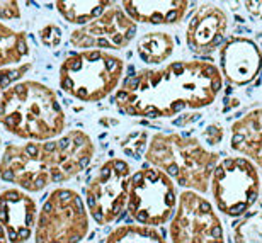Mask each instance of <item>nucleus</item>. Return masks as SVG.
<instances>
[{
  "label": "nucleus",
  "instance_id": "obj_13",
  "mask_svg": "<svg viewBox=\"0 0 262 243\" xmlns=\"http://www.w3.org/2000/svg\"><path fill=\"white\" fill-rule=\"evenodd\" d=\"M230 19L222 7L203 5L189 19L186 28V43L194 55H209L225 43Z\"/></svg>",
  "mask_w": 262,
  "mask_h": 243
},
{
  "label": "nucleus",
  "instance_id": "obj_12",
  "mask_svg": "<svg viewBox=\"0 0 262 243\" xmlns=\"http://www.w3.org/2000/svg\"><path fill=\"white\" fill-rule=\"evenodd\" d=\"M38 213L31 194L15 187L0 192V225L9 243H26L34 235Z\"/></svg>",
  "mask_w": 262,
  "mask_h": 243
},
{
  "label": "nucleus",
  "instance_id": "obj_1",
  "mask_svg": "<svg viewBox=\"0 0 262 243\" xmlns=\"http://www.w3.org/2000/svg\"><path fill=\"white\" fill-rule=\"evenodd\" d=\"M222 73L209 61H174L128 77L114 104L119 113L133 118L165 119L209 105L222 91Z\"/></svg>",
  "mask_w": 262,
  "mask_h": 243
},
{
  "label": "nucleus",
  "instance_id": "obj_23",
  "mask_svg": "<svg viewBox=\"0 0 262 243\" xmlns=\"http://www.w3.org/2000/svg\"><path fill=\"white\" fill-rule=\"evenodd\" d=\"M31 68V63H26V65L15 67V68H5V70H0V99H2V94L7 91L10 85L19 82V78L24 77V73Z\"/></svg>",
  "mask_w": 262,
  "mask_h": 243
},
{
  "label": "nucleus",
  "instance_id": "obj_15",
  "mask_svg": "<svg viewBox=\"0 0 262 243\" xmlns=\"http://www.w3.org/2000/svg\"><path fill=\"white\" fill-rule=\"evenodd\" d=\"M121 9L135 23L150 26H174L184 19L189 9V2L186 0H159V2L124 0L121 2Z\"/></svg>",
  "mask_w": 262,
  "mask_h": 243
},
{
  "label": "nucleus",
  "instance_id": "obj_5",
  "mask_svg": "<svg viewBox=\"0 0 262 243\" xmlns=\"http://www.w3.org/2000/svg\"><path fill=\"white\" fill-rule=\"evenodd\" d=\"M124 73L123 58L107 51L70 53L60 65L58 82L67 96L80 102H99L119 85Z\"/></svg>",
  "mask_w": 262,
  "mask_h": 243
},
{
  "label": "nucleus",
  "instance_id": "obj_28",
  "mask_svg": "<svg viewBox=\"0 0 262 243\" xmlns=\"http://www.w3.org/2000/svg\"><path fill=\"white\" fill-rule=\"evenodd\" d=\"M0 146H2V140H0Z\"/></svg>",
  "mask_w": 262,
  "mask_h": 243
},
{
  "label": "nucleus",
  "instance_id": "obj_22",
  "mask_svg": "<svg viewBox=\"0 0 262 243\" xmlns=\"http://www.w3.org/2000/svg\"><path fill=\"white\" fill-rule=\"evenodd\" d=\"M146 141H148L146 131H131L126 138L121 141V148L128 157L140 160L141 155H143L146 151V148H148Z\"/></svg>",
  "mask_w": 262,
  "mask_h": 243
},
{
  "label": "nucleus",
  "instance_id": "obj_7",
  "mask_svg": "<svg viewBox=\"0 0 262 243\" xmlns=\"http://www.w3.org/2000/svg\"><path fill=\"white\" fill-rule=\"evenodd\" d=\"M177 199L170 177L155 167H143L131 175L126 211L136 223L155 228L172 219Z\"/></svg>",
  "mask_w": 262,
  "mask_h": 243
},
{
  "label": "nucleus",
  "instance_id": "obj_27",
  "mask_svg": "<svg viewBox=\"0 0 262 243\" xmlns=\"http://www.w3.org/2000/svg\"><path fill=\"white\" fill-rule=\"evenodd\" d=\"M0 243H9L7 235H5V231H4V228H2V225H0Z\"/></svg>",
  "mask_w": 262,
  "mask_h": 243
},
{
  "label": "nucleus",
  "instance_id": "obj_19",
  "mask_svg": "<svg viewBox=\"0 0 262 243\" xmlns=\"http://www.w3.org/2000/svg\"><path fill=\"white\" fill-rule=\"evenodd\" d=\"M176 43L170 34L167 33H146L138 39L140 60L146 65H160L172 56Z\"/></svg>",
  "mask_w": 262,
  "mask_h": 243
},
{
  "label": "nucleus",
  "instance_id": "obj_16",
  "mask_svg": "<svg viewBox=\"0 0 262 243\" xmlns=\"http://www.w3.org/2000/svg\"><path fill=\"white\" fill-rule=\"evenodd\" d=\"M232 148L262 168V107L249 111L232 126Z\"/></svg>",
  "mask_w": 262,
  "mask_h": 243
},
{
  "label": "nucleus",
  "instance_id": "obj_21",
  "mask_svg": "<svg viewBox=\"0 0 262 243\" xmlns=\"http://www.w3.org/2000/svg\"><path fill=\"white\" fill-rule=\"evenodd\" d=\"M235 243H262V214L249 213L233 225Z\"/></svg>",
  "mask_w": 262,
  "mask_h": 243
},
{
  "label": "nucleus",
  "instance_id": "obj_6",
  "mask_svg": "<svg viewBox=\"0 0 262 243\" xmlns=\"http://www.w3.org/2000/svg\"><path fill=\"white\" fill-rule=\"evenodd\" d=\"M89 211L80 194L58 187L41 206L34 228V243H78L89 233Z\"/></svg>",
  "mask_w": 262,
  "mask_h": 243
},
{
  "label": "nucleus",
  "instance_id": "obj_3",
  "mask_svg": "<svg viewBox=\"0 0 262 243\" xmlns=\"http://www.w3.org/2000/svg\"><path fill=\"white\" fill-rule=\"evenodd\" d=\"M0 126L15 138L50 141L63 135L67 118L50 87L34 80H20L2 94Z\"/></svg>",
  "mask_w": 262,
  "mask_h": 243
},
{
  "label": "nucleus",
  "instance_id": "obj_18",
  "mask_svg": "<svg viewBox=\"0 0 262 243\" xmlns=\"http://www.w3.org/2000/svg\"><path fill=\"white\" fill-rule=\"evenodd\" d=\"M113 4L114 2H109V0H85V2L77 0V2H56L55 7L68 24L83 28L101 17Z\"/></svg>",
  "mask_w": 262,
  "mask_h": 243
},
{
  "label": "nucleus",
  "instance_id": "obj_10",
  "mask_svg": "<svg viewBox=\"0 0 262 243\" xmlns=\"http://www.w3.org/2000/svg\"><path fill=\"white\" fill-rule=\"evenodd\" d=\"M172 243H223V225L211 203L194 191H184L177 199L170 219Z\"/></svg>",
  "mask_w": 262,
  "mask_h": 243
},
{
  "label": "nucleus",
  "instance_id": "obj_9",
  "mask_svg": "<svg viewBox=\"0 0 262 243\" xmlns=\"http://www.w3.org/2000/svg\"><path fill=\"white\" fill-rule=\"evenodd\" d=\"M131 167L121 158H109L85 186V208L97 225H111L128 206Z\"/></svg>",
  "mask_w": 262,
  "mask_h": 243
},
{
  "label": "nucleus",
  "instance_id": "obj_20",
  "mask_svg": "<svg viewBox=\"0 0 262 243\" xmlns=\"http://www.w3.org/2000/svg\"><path fill=\"white\" fill-rule=\"evenodd\" d=\"M104 243H167L159 230L141 225H124L113 230Z\"/></svg>",
  "mask_w": 262,
  "mask_h": 243
},
{
  "label": "nucleus",
  "instance_id": "obj_25",
  "mask_svg": "<svg viewBox=\"0 0 262 243\" xmlns=\"http://www.w3.org/2000/svg\"><path fill=\"white\" fill-rule=\"evenodd\" d=\"M20 5L14 0H0V19H19Z\"/></svg>",
  "mask_w": 262,
  "mask_h": 243
},
{
  "label": "nucleus",
  "instance_id": "obj_24",
  "mask_svg": "<svg viewBox=\"0 0 262 243\" xmlns=\"http://www.w3.org/2000/svg\"><path fill=\"white\" fill-rule=\"evenodd\" d=\"M39 39L46 48H56L61 43V31L58 26L48 24L39 31Z\"/></svg>",
  "mask_w": 262,
  "mask_h": 243
},
{
  "label": "nucleus",
  "instance_id": "obj_14",
  "mask_svg": "<svg viewBox=\"0 0 262 243\" xmlns=\"http://www.w3.org/2000/svg\"><path fill=\"white\" fill-rule=\"evenodd\" d=\"M220 68L233 85H247L254 82L262 70V51L249 38H232L220 53Z\"/></svg>",
  "mask_w": 262,
  "mask_h": 243
},
{
  "label": "nucleus",
  "instance_id": "obj_29",
  "mask_svg": "<svg viewBox=\"0 0 262 243\" xmlns=\"http://www.w3.org/2000/svg\"><path fill=\"white\" fill-rule=\"evenodd\" d=\"M260 191H262V186H260Z\"/></svg>",
  "mask_w": 262,
  "mask_h": 243
},
{
  "label": "nucleus",
  "instance_id": "obj_4",
  "mask_svg": "<svg viewBox=\"0 0 262 243\" xmlns=\"http://www.w3.org/2000/svg\"><path fill=\"white\" fill-rule=\"evenodd\" d=\"M145 160L159 168L186 191L206 192L220 155L204 148L199 140L177 133H155L145 151Z\"/></svg>",
  "mask_w": 262,
  "mask_h": 243
},
{
  "label": "nucleus",
  "instance_id": "obj_2",
  "mask_svg": "<svg viewBox=\"0 0 262 243\" xmlns=\"http://www.w3.org/2000/svg\"><path fill=\"white\" fill-rule=\"evenodd\" d=\"M94 155V141L82 129L50 141L9 143L0 155V179L28 194L41 192L82 173Z\"/></svg>",
  "mask_w": 262,
  "mask_h": 243
},
{
  "label": "nucleus",
  "instance_id": "obj_26",
  "mask_svg": "<svg viewBox=\"0 0 262 243\" xmlns=\"http://www.w3.org/2000/svg\"><path fill=\"white\" fill-rule=\"evenodd\" d=\"M223 135H225V131H223L222 126H220L218 123H213L204 129L203 138L206 140L208 145H218L220 141L223 140Z\"/></svg>",
  "mask_w": 262,
  "mask_h": 243
},
{
  "label": "nucleus",
  "instance_id": "obj_8",
  "mask_svg": "<svg viewBox=\"0 0 262 243\" xmlns=\"http://www.w3.org/2000/svg\"><path fill=\"white\" fill-rule=\"evenodd\" d=\"M209 187L214 204L223 214L232 218L245 214L260 192L257 168L244 157H228L218 162Z\"/></svg>",
  "mask_w": 262,
  "mask_h": 243
},
{
  "label": "nucleus",
  "instance_id": "obj_11",
  "mask_svg": "<svg viewBox=\"0 0 262 243\" xmlns=\"http://www.w3.org/2000/svg\"><path fill=\"white\" fill-rule=\"evenodd\" d=\"M136 34V23L114 2L101 17L77 28L70 34V45L78 50H123Z\"/></svg>",
  "mask_w": 262,
  "mask_h": 243
},
{
  "label": "nucleus",
  "instance_id": "obj_17",
  "mask_svg": "<svg viewBox=\"0 0 262 243\" xmlns=\"http://www.w3.org/2000/svg\"><path fill=\"white\" fill-rule=\"evenodd\" d=\"M29 55V43L26 33L12 29L0 20V70L15 68Z\"/></svg>",
  "mask_w": 262,
  "mask_h": 243
}]
</instances>
